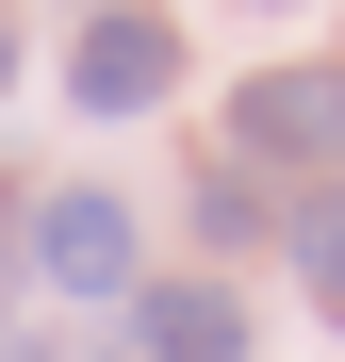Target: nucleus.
Masks as SVG:
<instances>
[{
    "label": "nucleus",
    "instance_id": "obj_7",
    "mask_svg": "<svg viewBox=\"0 0 345 362\" xmlns=\"http://www.w3.org/2000/svg\"><path fill=\"white\" fill-rule=\"evenodd\" d=\"M0 83H17V17H0Z\"/></svg>",
    "mask_w": 345,
    "mask_h": 362
},
{
    "label": "nucleus",
    "instance_id": "obj_3",
    "mask_svg": "<svg viewBox=\"0 0 345 362\" xmlns=\"http://www.w3.org/2000/svg\"><path fill=\"white\" fill-rule=\"evenodd\" d=\"M33 264L66 296H132V198H99V181H66V198L33 214Z\"/></svg>",
    "mask_w": 345,
    "mask_h": 362
},
{
    "label": "nucleus",
    "instance_id": "obj_2",
    "mask_svg": "<svg viewBox=\"0 0 345 362\" xmlns=\"http://www.w3.org/2000/svg\"><path fill=\"white\" fill-rule=\"evenodd\" d=\"M164 83H181V33H164L148 0H99L83 49H66V99H83V115H148Z\"/></svg>",
    "mask_w": 345,
    "mask_h": 362
},
{
    "label": "nucleus",
    "instance_id": "obj_4",
    "mask_svg": "<svg viewBox=\"0 0 345 362\" xmlns=\"http://www.w3.org/2000/svg\"><path fill=\"white\" fill-rule=\"evenodd\" d=\"M132 346L148 362H247V296L230 280H148L132 296Z\"/></svg>",
    "mask_w": 345,
    "mask_h": 362
},
{
    "label": "nucleus",
    "instance_id": "obj_6",
    "mask_svg": "<svg viewBox=\"0 0 345 362\" xmlns=\"http://www.w3.org/2000/svg\"><path fill=\"white\" fill-rule=\"evenodd\" d=\"M198 230H214V247H263V230H279V198H263V181H247V165H230V181H214V198H198Z\"/></svg>",
    "mask_w": 345,
    "mask_h": 362
},
{
    "label": "nucleus",
    "instance_id": "obj_5",
    "mask_svg": "<svg viewBox=\"0 0 345 362\" xmlns=\"http://www.w3.org/2000/svg\"><path fill=\"white\" fill-rule=\"evenodd\" d=\"M296 264H313V296H329V329H345V198H296Z\"/></svg>",
    "mask_w": 345,
    "mask_h": 362
},
{
    "label": "nucleus",
    "instance_id": "obj_1",
    "mask_svg": "<svg viewBox=\"0 0 345 362\" xmlns=\"http://www.w3.org/2000/svg\"><path fill=\"white\" fill-rule=\"evenodd\" d=\"M230 165H345V66H263L230 99Z\"/></svg>",
    "mask_w": 345,
    "mask_h": 362
}]
</instances>
